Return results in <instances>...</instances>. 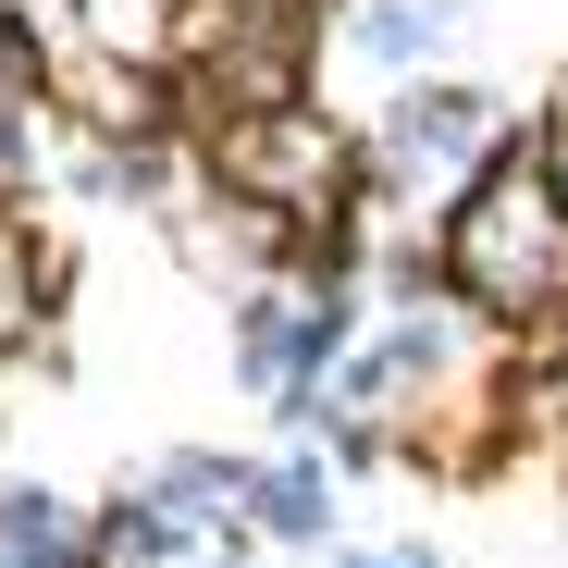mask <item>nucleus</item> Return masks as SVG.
Segmentation results:
<instances>
[{
  "label": "nucleus",
  "instance_id": "f257e3e1",
  "mask_svg": "<svg viewBox=\"0 0 568 568\" xmlns=\"http://www.w3.org/2000/svg\"><path fill=\"white\" fill-rule=\"evenodd\" d=\"M211 199L235 211H272L284 223V272H371V199H358V124L322 100H260V112H223L185 136Z\"/></svg>",
  "mask_w": 568,
  "mask_h": 568
},
{
  "label": "nucleus",
  "instance_id": "f03ea898",
  "mask_svg": "<svg viewBox=\"0 0 568 568\" xmlns=\"http://www.w3.org/2000/svg\"><path fill=\"white\" fill-rule=\"evenodd\" d=\"M420 260H433V284L483 322L495 346H519V334H544V322H568V211L544 199V173H531V149H519V124H507V149L457 185V199L433 211V235H420Z\"/></svg>",
  "mask_w": 568,
  "mask_h": 568
},
{
  "label": "nucleus",
  "instance_id": "7ed1b4c3",
  "mask_svg": "<svg viewBox=\"0 0 568 568\" xmlns=\"http://www.w3.org/2000/svg\"><path fill=\"white\" fill-rule=\"evenodd\" d=\"M334 38V0H161V87H173V136H199L260 100H310Z\"/></svg>",
  "mask_w": 568,
  "mask_h": 568
},
{
  "label": "nucleus",
  "instance_id": "20e7f679",
  "mask_svg": "<svg viewBox=\"0 0 568 568\" xmlns=\"http://www.w3.org/2000/svg\"><path fill=\"white\" fill-rule=\"evenodd\" d=\"M507 149V100L469 74H396L384 112L358 124V199H371V235L396 247V223H433L469 173Z\"/></svg>",
  "mask_w": 568,
  "mask_h": 568
},
{
  "label": "nucleus",
  "instance_id": "39448f33",
  "mask_svg": "<svg viewBox=\"0 0 568 568\" xmlns=\"http://www.w3.org/2000/svg\"><path fill=\"white\" fill-rule=\"evenodd\" d=\"M62 334H74V247L26 199H0V371H50Z\"/></svg>",
  "mask_w": 568,
  "mask_h": 568
},
{
  "label": "nucleus",
  "instance_id": "423d86ee",
  "mask_svg": "<svg viewBox=\"0 0 568 568\" xmlns=\"http://www.w3.org/2000/svg\"><path fill=\"white\" fill-rule=\"evenodd\" d=\"M260 544H334V519H346V469L322 457V445H297L284 433L272 457H247V507H235Z\"/></svg>",
  "mask_w": 568,
  "mask_h": 568
},
{
  "label": "nucleus",
  "instance_id": "0eeeda50",
  "mask_svg": "<svg viewBox=\"0 0 568 568\" xmlns=\"http://www.w3.org/2000/svg\"><path fill=\"white\" fill-rule=\"evenodd\" d=\"M346 50L371 62V74H445V50H457V0H358L346 13Z\"/></svg>",
  "mask_w": 568,
  "mask_h": 568
},
{
  "label": "nucleus",
  "instance_id": "6e6552de",
  "mask_svg": "<svg viewBox=\"0 0 568 568\" xmlns=\"http://www.w3.org/2000/svg\"><path fill=\"white\" fill-rule=\"evenodd\" d=\"M0 568H87V507L50 483H0Z\"/></svg>",
  "mask_w": 568,
  "mask_h": 568
},
{
  "label": "nucleus",
  "instance_id": "1a4fd4ad",
  "mask_svg": "<svg viewBox=\"0 0 568 568\" xmlns=\"http://www.w3.org/2000/svg\"><path fill=\"white\" fill-rule=\"evenodd\" d=\"M161 519H235L247 507V457L235 445H173V457H149V483H136Z\"/></svg>",
  "mask_w": 568,
  "mask_h": 568
},
{
  "label": "nucleus",
  "instance_id": "9d476101",
  "mask_svg": "<svg viewBox=\"0 0 568 568\" xmlns=\"http://www.w3.org/2000/svg\"><path fill=\"white\" fill-rule=\"evenodd\" d=\"M519 149H531V173H544V199L568 211V87L544 100V124H519Z\"/></svg>",
  "mask_w": 568,
  "mask_h": 568
},
{
  "label": "nucleus",
  "instance_id": "9b49d317",
  "mask_svg": "<svg viewBox=\"0 0 568 568\" xmlns=\"http://www.w3.org/2000/svg\"><path fill=\"white\" fill-rule=\"evenodd\" d=\"M100 13H112V0H100ZM149 13H161V0H149Z\"/></svg>",
  "mask_w": 568,
  "mask_h": 568
}]
</instances>
